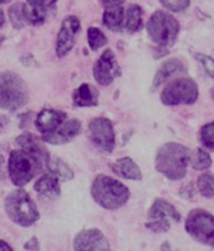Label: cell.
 Instances as JSON below:
<instances>
[{"instance_id":"cell-1","label":"cell","mask_w":214,"mask_h":251,"mask_svg":"<svg viewBox=\"0 0 214 251\" xmlns=\"http://www.w3.org/2000/svg\"><path fill=\"white\" fill-rule=\"evenodd\" d=\"M191 150L179 143L169 142L159 147L155 154V170L171 181L182 180L187 175Z\"/></svg>"},{"instance_id":"cell-2","label":"cell","mask_w":214,"mask_h":251,"mask_svg":"<svg viewBox=\"0 0 214 251\" xmlns=\"http://www.w3.org/2000/svg\"><path fill=\"white\" fill-rule=\"evenodd\" d=\"M93 200L106 210H118L128 202L130 192L126 185L113 177L99 175L90 187Z\"/></svg>"},{"instance_id":"cell-3","label":"cell","mask_w":214,"mask_h":251,"mask_svg":"<svg viewBox=\"0 0 214 251\" xmlns=\"http://www.w3.org/2000/svg\"><path fill=\"white\" fill-rule=\"evenodd\" d=\"M46 169V162L37 154L24 150H14L9 154L8 170L10 180L18 187H23Z\"/></svg>"},{"instance_id":"cell-4","label":"cell","mask_w":214,"mask_h":251,"mask_svg":"<svg viewBox=\"0 0 214 251\" xmlns=\"http://www.w3.org/2000/svg\"><path fill=\"white\" fill-rule=\"evenodd\" d=\"M4 210L8 219L21 227L34 225L40 217L35 202L21 187L12 191L5 197Z\"/></svg>"},{"instance_id":"cell-5","label":"cell","mask_w":214,"mask_h":251,"mask_svg":"<svg viewBox=\"0 0 214 251\" xmlns=\"http://www.w3.org/2000/svg\"><path fill=\"white\" fill-rule=\"evenodd\" d=\"M28 87L13 72H0V109L15 112L28 103Z\"/></svg>"},{"instance_id":"cell-6","label":"cell","mask_w":214,"mask_h":251,"mask_svg":"<svg viewBox=\"0 0 214 251\" xmlns=\"http://www.w3.org/2000/svg\"><path fill=\"white\" fill-rule=\"evenodd\" d=\"M147 31L150 39L160 47H171L179 33V23L173 15L163 10L153 13L147 24Z\"/></svg>"},{"instance_id":"cell-7","label":"cell","mask_w":214,"mask_h":251,"mask_svg":"<svg viewBox=\"0 0 214 251\" xmlns=\"http://www.w3.org/2000/svg\"><path fill=\"white\" fill-rule=\"evenodd\" d=\"M198 98V86L192 78H179L163 89L160 100L166 106L193 104Z\"/></svg>"},{"instance_id":"cell-8","label":"cell","mask_w":214,"mask_h":251,"mask_svg":"<svg viewBox=\"0 0 214 251\" xmlns=\"http://www.w3.org/2000/svg\"><path fill=\"white\" fill-rule=\"evenodd\" d=\"M186 230L193 239L211 245L214 241V216L204 210H193L186 220Z\"/></svg>"},{"instance_id":"cell-9","label":"cell","mask_w":214,"mask_h":251,"mask_svg":"<svg viewBox=\"0 0 214 251\" xmlns=\"http://www.w3.org/2000/svg\"><path fill=\"white\" fill-rule=\"evenodd\" d=\"M171 220L179 223L180 214L174 206L162 199H157L149 210L148 223L146 226L154 232H167L171 227Z\"/></svg>"},{"instance_id":"cell-10","label":"cell","mask_w":214,"mask_h":251,"mask_svg":"<svg viewBox=\"0 0 214 251\" xmlns=\"http://www.w3.org/2000/svg\"><path fill=\"white\" fill-rule=\"evenodd\" d=\"M88 137L100 151L111 153L115 146V133L110 120L98 117L91 120L88 126Z\"/></svg>"},{"instance_id":"cell-11","label":"cell","mask_w":214,"mask_h":251,"mask_svg":"<svg viewBox=\"0 0 214 251\" xmlns=\"http://www.w3.org/2000/svg\"><path fill=\"white\" fill-rule=\"evenodd\" d=\"M80 20L75 15H68L62 22L59 31L57 35V50L58 58H64L70 53V50L74 48L77 37L80 33Z\"/></svg>"},{"instance_id":"cell-12","label":"cell","mask_w":214,"mask_h":251,"mask_svg":"<svg viewBox=\"0 0 214 251\" xmlns=\"http://www.w3.org/2000/svg\"><path fill=\"white\" fill-rule=\"evenodd\" d=\"M120 67L111 49H106L94 64L93 75L100 86H109L113 80L120 75Z\"/></svg>"},{"instance_id":"cell-13","label":"cell","mask_w":214,"mask_h":251,"mask_svg":"<svg viewBox=\"0 0 214 251\" xmlns=\"http://www.w3.org/2000/svg\"><path fill=\"white\" fill-rule=\"evenodd\" d=\"M80 132H82V122L77 118H71V120L66 118L54 132L42 134V140L43 142L50 145H65L79 136Z\"/></svg>"},{"instance_id":"cell-14","label":"cell","mask_w":214,"mask_h":251,"mask_svg":"<svg viewBox=\"0 0 214 251\" xmlns=\"http://www.w3.org/2000/svg\"><path fill=\"white\" fill-rule=\"evenodd\" d=\"M74 250H110L106 235L98 228H88L78 232L73 243Z\"/></svg>"},{"instance_id":"cell-15","label":"cell","mask_w":214,"mask_h":251,"mask_svg":"<svg viewBox=\"0 0 214 251\" xmlns=\"http://www.w3.org/2000/svg\"><path fill=\"white\" fill-rule=\"evenodd\" d=\"M57 0H26L23 4L24 18L26 24L42 25L45 22L49 12L55 6Z\"/></svg>"},{"instance_id":"cell-16","label":"cell","mask_w":214,"mask_h":251,"mask_svg":"<svg viewBox=\"0 0 214 251\" xmlns=\"http://www.w3.org/2000/svg\"><path fill=\"white\" fill-rule=\"evenodd\" d=\"M66 118L68 116L65 112L54 108H44L38 113L35 118V127L42 134L52 133Z\"/></svg>"},{"instance_id":"cell-17","label":"cell","mask_w":214,"mask_h":251,"mask_svg":"<svg viewBox=\"0 0 214 251\" xmlns=\"http://www.w3.org/2000/svg\"><path fill=\"white\" fill-rule=\"evenodd\" d=\"M60 182L62 181L55 175H53L52 172H48V174H44L43 176H40L38 178L37 182L34 183V190L39 195L46 197V199L55 200L62 194Z\"/></svg>"},{"instance_id":"cell-18","label":"cell","mask_w":214,"mask_h":251,"mask_svg":"<svg viewBox=\"0 0 214 251\" xmlns=\"http://www.w3.org/2000/svg\"><path fill=\"white\" fill-rule=\"evenodd\" d=\"M17 143L21 150L26 152H30L33 154H37L40 158H43L46 163H48L50 154H49L48 150L45 149V146L43 145V140L33 133H23L20 134L19 137H17Z\"/></svg>"},{"instance_id":"cell-19","label":"cell","mask_w":214,"mask_h":251,"mask_svg":"<svg viewBox=\"0 0 214 251\" xmlns=\"http://www.w3.org/2000/svg\"><path fill=\"white\" fill-rule=\"evenodd\" d=\"M111 170L118 176L127 178V180L131 181H140L142 180V172L140 169L138 167L137 163L131 160L130 157H123L119 160L115 161L114 163L110 165Z\"/></svg>"},{"instance_id":"cell-20","label":"cell","mask_w":214,"mask_h":251,"mask_svg":"<svg viewBox=\"0 0 214 251\" xmlns=\"http://www.w3.org/2000/svg\"><path fill=\"white\" fill-rule=\"evenodd\" d=\"M99 100V92L91 84L84 83L73 93V103L77 107H95Z\"/></svg>"},{"instance_id":"cell-21","label":"cell","mask_w":214,"mask_h":251,"mask_svg":"<svg viewBox=\"0 0 214 251\" xmlns=\"http://www.w3.org/2000/svg\"><path fill=\"white\" fill-rule=\"evenodd\" d=\"M184 69H186V67H184V64L179 59H174V58L173 59H168L167 62L163 63L160 68L158 69L154 80H153V86H160L162 83L168 80L173 75H179V73L184 72Z\"/></svg>"},{"instance_id":"cell-22","label":"cell","mask_w":214,"mask_h":251,"mask_svg":"<svg viewBox=\"0 0 214 251\" xmlns=\"http://www.w3.org/2000/svg\"><path fill=\"white\" fill-rule=\"evenodd\" d=\"M103 23L113 31H120L126 23V10L122 6L107 8L103 14Z\"/></svg>"},{"instance_id":"cell-23","label":"cell","mask_w":214,"mask_h":251,"mask_svg":"<svg viewBox=\"0 0 214 251\" xmlns=\"http://www.w3.org/2000/svg\"><path fill=\"white\" fill-rule=\"evenodd\" d=\"M46 169L49 170V172L55 175L60 181H70L74 178V172L71 171V169L65 162H63L58 157L50 156L48 163H46Z\"/></svg>"},{"instance_id":"cell-24","label":"cell","mask_w":214,"mask_h":251,"mask_svg":"<svg viewBox=\"0 0 214 251\" xmlns=\"http://www.w3.org/2000/svg\"><path fill=\"white\" fill-rule=\"evenodd\" d=\"M143 9L139 5L135 4H130L126 10V28L130 33H135V31L140 30L143 25Z\"/></svg>"},{"instance_id":"cell-25","label":"cell","mask_w":214,"mask_h":251,"mask_svg":"<svg viewBox=\"0 0 214 251\" xmlns=\"http://www.w3.org/2000/svg\"><path fill=\"white\" fill-rule=\"evenodd\" d=\"M192 167L198 171L207 170L211 167L212 160L208 152H206L202 149H197L195 151L191 152V158H189Z\"/></svg>"},{"instance_id":"cell-26","label":"cell","mask_w":214,"mask_h":251,"mask_svg":"<svg viewBox=\"0 0 214 251\" xmlns=\"http://www.w3.org/2000/svg\"><path fill=\"white\" fill-rule=\"evenodd\" d=\"M88 43L91 50H98V49L103 48L107 44L108 39H107L106 34L100 29L95 28V26H90L88 29Z\"/></svg>"},{"instance_id":"cell-27","label":"cell","mask_w":214,"mask_h":251,"mask_svg":"<svg viewBox=\"0 0 214 251\" xmlns=\"http://www.w3.org/2000/svg\"><path fill=\"white\" fill-rule=\"evenodd\" d=\"M197 187L204 197H214V177L211 174H203L198 177Z\"/></svg>"},{"instance_id":"cell-28","label":"cell","mask_w":214,"mask_h":251,"mask_svg":"<svg viewBox=\"0 0 214 251\" xmlns=\"http://www.w3.org/2000/svg\"><path fill=\"white\" fill-rule=\"evenodd\" d=\"M9 19L12 22L13 26L15 29H21L26 24L25 18H24V12H23V4L17 3L14 5L10 6L9 9Z\"/></svg>"},{"instance_id":"cell-29","label":"cell","mask_w":214,"mask_h":251,"mask_svg":"<svg viewBox=\"0 0 214 251\" xmlns=\"http://www.w3.org/2000/svg\"><path fill=\"white\" fill-rule=\"evenodd\" d=\"M200 141L207 149L214 150V121L203 126L200 129Z\"/></svg>"},{"instance_id":"cell-30","label":"cell","mask_w":214,"mask_h":251,"mask_svg":"<svg viewBox=\"0 0 214 251\" xmlns=\"http://www.w3.org/2000/svg\"><path fill=\"white\" fill-rule=\"evenodd\" d=\"M159 1L164 8L175 13L186 10L191 4V0H159Z\"/></svg>"},{"instance_id":"cell-31","label":"cell","mask_w":214,"mask_h":251,"mask_svg":"<svg viewBox=\"0 0 214 251\" xmlns=\"http://www.w3.org/2000/svg\"><path fill=\"white\" fill-rule=\"evenodd\" d=\"M195 58L198 59V62L200 63L204 68V71L211 75L212 78H214V59L211 58L209 55L206 54H195Z\"/></svg>"},{"instance_id":"cell-32","label":"cell","mask_w":214,"mask_h":251,"mask_svg":"<svg viewBox=\"0 0 214 251\" xmlns=\"http://www.w3.org/2000/svg\"><path fill=\"white\" fill-rule=\"evenodd\" d=\"M24 249H25V250H39L40 246H39V241H38L37 237L34 236L29 240L28 243L24 245Z\"/></svg>"},{"instance_id":"cell-33","label":"cell","mask_w":214,"mask_h":251,"mask_svg":"<svg viewBox=\"0 0 214 251\" xmlns=\"http://www.w3.org/2000/svg\"><path fill=\"white\" fill-rule=\"evenodd\" d=\"M104 5L107 8H110V6H119L126 1V0H102Z\"/></svg>"},{"instance_id":"cell-34","label":"cell","mask_w":214,"mask_h":251,"mask_svg":"<svg viewBox=\"0 0 214 251\" xmlns=\"http://www.w3.org/2000/svg\"><path fill=\"white\" fill-rule=\"evenodd\" d=\"M4 162H5V158L3 153H0V181L4 180Z\"/></svg>"},{"instance_id":"cell-35","label":"cell","mask_w":214,"mask_h":251,"mask_svg":"<svg viewBox=\"0 0 214 251\" xmlns=\"http://www.w3.org/2000/svg\"><path fill=\"white\" fill-rule=\"evenodd\" d=\"M0 250H13V248L4 240H0Z\"/></svg>"},{"instance_id":"cell-36","label":"cell","mask_w":214,"mask_h":251,"mask_svg":"<svg viewBox=\"0 0 214 251\" xmlns=\"http://www.w3.org/2000/svg\"><path fill=\"white\" fill-rule=\"evenodd\" d=\"M4 23H5V15H4V12L0 9V28L4 25Z\"/></svg>"},{"instance_id":"cell-37","label":"cell","mask_w":214,"mask_h":251,"mask_svg":"<svg viewBox=\"0 0 214 251\" xmlns=\"http://www.w3.org/2000/svg\"><path fill=\"white\" fill-rule=\"evenodd\" d=\"M10 1H12V0H0V4H8L10 3Z\"/></svg>"},{"instance_id":"cell-38","label":"cell","mask_w":214,"mask_h":251,"mask_svg":"<svg viewBox=\"0 0 214 251\" xmlns=\"http://www.w3.org/2000/svg\"><path fill=\"white\" fill-rule=\"evenodd\" d=\"M4 39H5V38H4V35H0V44L3 43V42H4Z\"/></svg>"},{"instance_id":"cell-39","label":"cell","mask_w":214,"mask_h":251,"mask_svg":"<svg viewBox=\"0 0 214 251\" xmlns=\"http://www.w3.org/2000/svg\"><path fill=\"white\" fill-rule=\"evenodd\" d=\"M1 129H3V123H1V121H0V132H1Z\"/></svg>"},{"instance_id":"cell-40","label":"cell","mask_w":214,"mask_h":251,"mask_svg":"<svg viewBox=\"0 0 214 251\" xmlns=\"http://www.w3.org/2000/svg\"><path fill=\"white\" fill-rule=\"evenodd\" d=\"M212 97H213V100H214V87H213V89H212Z\"/></svg>"},{"instance_id":"cell-41","label":"cell","mask_w":214,"mask_h":251,"mask_svg":"<svg viewBox=\"0 0 214 251\" xmlns=\"http://www.w3.org/2000/svg\"><path fill=\"white\" fill-rule=\"evenodd\" d=\"M211 246H213V248H214V241H213V243H212V244H211Z\"/></svg>"}]
</instances>
